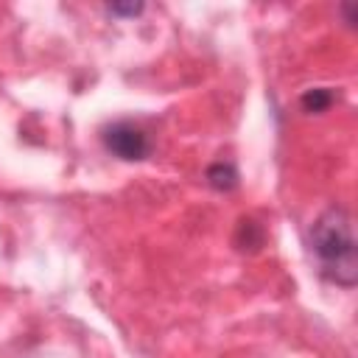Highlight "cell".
Instances as JSON below:
<instances>
[{
    "mask_svg": "<svg viewBox=\"0 0 358 358\" xmlns=\"http://www.w3.org/2000/svg\"><path fill=\"white\" fill-rule=\"evenodd\" d=\"M310 249L322 266V274L336 285L352 288L358 280L355 232L344 207H327L310 227Z\"/></svg>",
    "mask_w": 358,
    "mask_h": 358,
    "instance_id": "1",
    "label": "cell"
},
{
    "mask_svg": "<svg viewBox=\"0 0 358 358\" xmlns=\"http://www.w3.org/2000/svg\"><path fill=\"white\" fill-rule=\"evenodd\" d=\"M103 145L106 151H112L115 157L126 159V162H134V159H145L148 151H151V143H148V134L129 123V120H117L112 126L103 129Z\"/></svg>",
    "mask_w": 358,
    "mask_h": 358,
    "instance_id": "2",
    "label": "cell"
},
{
    "mask_svg": "<svg viewBox=\"0 0 358 358\" xmlns=\"http://www.w3.org/2000/svg\"><path fill=\"white\" fill-rule=\"evenodd\" d=\"M299 103H302L305 112L319 115V112L330 109V103H333V92H330L327 87H313V90H305V92H302Z\"/></svg>",
    "mask_w": 358,
    "mask_h": 358,
    "instance_id": "3",
    "label": "cell"
},
{
    "mask_svg": "<svg viewBox=\"0 0 358 358\" xmlns=\"http://www.w3.org/2000/svg\"><path fill=\"white\" fill-rule=\"evenodd\" d=\"M207 182L215 187V190H232L238 185V173L229 162H215L207 168Z\"/></svg>",
    "mask_w": 358,
    "mask_h": 358,
    "instance_id": "4",
    "label": "cell"
},
{
    "mask_svg": "<svg viewBox=\"0 0 358 358\" xmlns=\"http://www.w3.org/2000/svg\"><path fill=\"white\" fill-rule=\"evenodd\" d=\"M243 241L252 249H257L263 243V232H260V227L255 221H241V227H238V243H243Z\"/></svg>",
    "mask_w": 358,
    "mask_h": 358,
    "instance_id": "5",
    "label": "cell"
},
{
    "mask_svg": "<svg viewBox=\"0 0 358 358\" xmlns=\"http://www.w3.org/2000/svg\"><path fill=\"white\" fill-rule=\"evenodd\" d=\"M106 11L117 14V17H134L143 11V3H112V6H106Z\"/></svg>",
    "mask_w": 358,
    "mask_h": 358,
    "instance_id": "6",
    "label": "cell"
}]
</instances>
